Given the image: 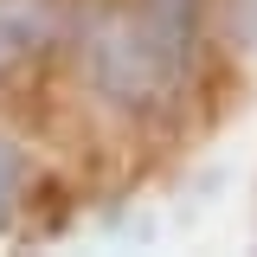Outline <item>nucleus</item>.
Segmentation results:
<instances>
[{"instance_id": "nucleus-1", "label": "nucleus", "mask_w": 257, "mask_h": 257, "mask_svg": "<svg viewBox=\"0 0 257 257\" xmlns=\"http://www.w3.org/2000/svg\"><path fill=\"white\" fill-rule=\"evenodd\" d=\"M199 0H109L84 32V77L122 109H148L187 77Z\"/></svg>"}, {"instance_id": "nucleus-2", "label": "nucleus", "mask_w": 257, "mask_h": 257, "mask_svg": "<svg viewBox=\"0 0 257 257\" xmlns=\"http://www.w3.org/2000/svg\"><path fill=\"white\" fill-rule=\"evenodd\" d=\"M52 26H58L52 0H0V71L32 58V52L52 39Z\"/></svg>"}, {"instance_id": "nucleus-3", "label": "nucleus", "mask_w": 257, "mask_h": 257, "mask_svg": "<svg viewBox=\"0 0 257 257\" xmlns=\"http://www.w3.org/2000/svg\"><path fill=\"white\" fill-rule=\"evenodd\" d=\"M20 187H26V155L0 135V231L13 225V212H20Z\"/></svg>"}]
</instances>
